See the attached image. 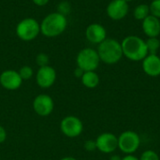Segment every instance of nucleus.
<instances>
[{
	"label": "nucleus",
	"instance_id": "obj_1",
	"mask_svg": "<svg viewBox=\"0 0 160 160\" xmlns=\"http://www.w3.org/2000/svg\"><path fill=\"white\" fill-rule=\"evenodd\" d=\"M121 45L124 56L131 61H142L148 55L145 41L137 36H128Z\"/></svg>",
	"mask_w": 160,
	"mask_h": 160
},
{
	"label": "nucleus",
	"instance_id": "obj_2",
	"mask_svg": "<svg viewBox=\"0 0 160 160\" xmlns=\"http://www.w3.org/2000/svg\"><path fill=\"white\" fill-rule=\"evenodd\" d=\"M68 26L67 17L59 12L47 15L40 23V32L47 38H54L61 35Z\"/></svg>",
	"mask_w": 160,
	"mask_h": 160
},
{
	"label": "nucleus",
	"instance_id": "obj_3",
	"mask_svg": "<svg viewBox=\"0 0 160 160\" xmlns=\"http://www.w3.org/2000/svg\"><path fill=\"white\" fill-rule=\"evenodd\" d=\"M97 52L100 61L107 65L116 64L124 56L121 43L113 38H106L98 44Z\"/></svg>",
	"mask_w": 160,
	"mask_h": 160
},
{
	"label": "nucleus",
	"instance_id": "obj_4",
	"mask_svg": "<svg viewBox=\"0 0 160 160\" xmlns=\"http://www.w3.org/2000/svg\"><path fill=\"white\" fill-rule=\"evenodd\" d=\"M77 66L85 71H95L100 63L98 53L92 48H84L77 55Z\"/></svg>",
	"mask_w": 160,
	"mask_h": 160
},
{
	"label": "nucleus",
	"instance_id": "obj_5",
	"mask_svg": "<svg viewBox=\"0 0 160 160\" xmlns=\"http://www.w3.org/2000/svg\"><path fill=\"white\" fill-rule=\"evenodd\" d=\"M40 32V24L33 18H26L22 20L17 27L16 34L22 40L30 41L35 39Z\"/></svg>",
	"mask_w": 160,
	"mask_h": 160
},
{
	"label": "nucleus",
	"instance_id": "obj_6",
	"mask_svg": "<svg viewBox=\"0 0 160 160\" xmlns=\"http://www.w3.org/2000/svg\"><path fill=\"white\" fill-rule=\"evenodd\" d=\"M141 145L139 134L133 130H126L118 137V148L126 155H133Z\"/></svg>",
	"mask_w": 160,
	"mask_h": 160
},
{
	"label": "nucleus",
	"instance_id": "obj_7",
	"mask_svg": "<svg viewBox=\"0 0 160 160\" xmlns=\"http://www.w3.org/2000/svg\"><path fill=\"white\" fill-rule=\"evenodd\" d=\"M60 129L65 136L68 138H76L82 134L83 124L80 118L74 115H68L61 121Z\"/></svg>",
	"mask_w": 160,
	"mask_h": 160
},
{
	"label": "nucleus",
	"instance_id": "obj_8",
	"mask_svg": "<svg viewBox=\"0 0 160 160\" xmlns=\"http://www.w3.org/2000/svg\"><path fill=\"white\" fill-rule=\"evenodd\" d=\"M97 149L103 154L113 153L118 148V137L110 132H105L96 139Z\"/></svg>",
	"mask_w": 160,
	"mask_h": 160
},
{
	"label": "nucleus",
	"instance_id": "obj_9",
	"mask_svg": "<svg viewBox=\"0 0 160 160\" xmlns=\"http://www.w3.org/2000/svg\"><path fill=\"white\" fill-rule=\"evenodd\" d=\"M54 108V103L52 98L45 94H40L37 96L33 101V109L35 112L42 117L49 116Z\"/></svg>",
	"mask_w": 160,
	"mask_h": 160
},
{
	"label": "nucleus",
	"instance_id": "obj_10",
	"mask_svg": "<svg viewBox=\"0 0 160 160\" xmlns=\"http://www.w3.org/2000/svg\"><path fill=\"white\" fill-rule=\"evenodd\" d=\"M56 80V72L53 68L45 66L39 68L36 75V81L39 87L47 89L53 85Z\"/></svg>",
	"mask_w": 160,
	"mask_h": 160
},
{
	"label": "nucleus",
	"instance_id": "obj_11",
	"mask_svg": "<svg viewBox=\"0 0 160 160\" xmlns=\"http://www.w3.org/2000/svg\"><path fill=\"white\" fill-rule=\"evenodd\" d=\"M22 83V80L19 72L15 70L8 69L0 74V84L7 90H17L21 87Z\"/></svg>",
	"mask_w": 160,
	"mask_h": 160
},
{
	"label": "nucleus",
	"instance_id": "obj_12",
	"mask_svg": "<svg viewBox=\"0 0 160 160\" xmlns=\"http://www.w3.org/2000/svg\"><path fill=\"white\" fill-rule=\"evenodd\" d=\"M129 10L128 3L124 0H112L109 3L107 7L108 16L114 21H119L124 19Z\"/></svg>",
	"mask_w": 160,
	"mask_h": 160
},
{
	"label": "nucleus",
	"instance_id": "obj_13",
	"mask_svg": "<svg viewBox=\"0 0 160 160\" xmlns=\"http://www.w3.org/2000/svg\"><path fill=\"white\" fill-rule=\"evenodd\" d=\"M85 36L91 43L100 44L107 38V31L105 27L99 23H91L86 28Z\"/></svg>",
	"mask_w": 160,
	"mask_h": 160
},
{
	"label": "nucleus",
	"instance_id": "obj_14",
	"mask_svg": "<svg viewBox=\"0 0 160 160\" xmlns=\"http://www.w3.org/2000/svg\"><path fill=\"white\" fill-rule=\"evenodd\" d=\"M142 70L150 77L160 75V57L158 54H148L142 60Z\"/></svg>",
	"mask_w": 160,
	"mask_h": 160
},
{
	"label": "nucleus",
	"instance_id": "obj_15",
	"mask_svg": "<svg viewBox=\"0 0 160 160\" xmlns=\"http://www.w3.org/2000/svg\"><path fill=\"white\" fill-rule=\"evenodd\" d=\"M142 26L148 38H158L160 35V20L151 14L142 21Z\"/></svg>",
	"mask_w": 160,
	"mask_h": 160
},
{
	"label": "nucleus",
	"instance_id": "obj_16",
	"mask_svg": "<svg viewBox=\"0 0 160 160\" xmlns=\"http://www.w3.org/2000/svg\"><path fill=\"white\" fill-rule=\"evenodd\" d=\"M81 79L82 84L89 89L96 88L99 84V76L96 71H85Z\"/></svg>",
	"mask_w": 160,
	"mask_h": 160
},
{
	"label": "nucleus",
	"instance_id": "obj_17",
	"mask_svg": "<svg viewBox=\"0 0 160 160\" xmlns=\"http://www.w3.org/2000/svg\"><path fill=\"white\" fill-rule=\"evenodd\" d=\"M133 15L136 20L143 21L148 15H150V8L149 6L146 4H140L138 5L133 12Z\"/></svg>",
	"mask_w": 160,
	"mask_h": 160
},
{
	"label": "nucleus",
	"instance_id": "obj_18",
	"mask_svg": "<svg viewBox=\"0 0 160 160\" xmlns=\"http://www.w3.org/2000/svg\"><path fill=\"white\" fill-rule=\"evenodd\" d=\"M148 54H157L160 48V40L158 38H148L145 41Z\"/></svg>",
	"mask_w": 160,
	"mask_h": 160
},
{
	"label": "nucleus",
	"instance_id": "obj_19",
	"mask_svg": "<svg viewBox=\"0 0 160 160\" xmlns=\"http://www.w3.org/2000/svg\"><path fill=\"white\" fill-rule=\"evenodd\" d=\"M140 160H160V158L158 153L154 150H146L141 155Z\"/></svg>",
	"mask_w": 160,
	"mask_h": 160
},
{
	"label": "nucleus",
	"instance_id": "obj_20",
	"mask_svg": "<svg viewBox=\"0 0 160 160\" xmlns=\"http://www.w3.org/2000/svg\"><path fill=\"white\" fill-rule=\"evenodd\" d=\"M19 74H20V76H21L22 81L29 80L33 76V69H32V68H30L28 66H23L22 68H20Z\"/></svg>",
	"mask_w": 160,
	"mask_h": 160
},
{
	"label": "nucleus",
	"instance_id": "obj_21",
	"mask_svg": "<svg viewBox=\"0 0 160 160\" xmlns=\"http://www.w3.org/2000/svg\"><path fill=\"white\" fill-rule=\"evenodd\" d=\"M149 8L151 15L160 19V0H154L150 4Z\"/></svg>",
	"mask_w": 160,
	"mask_h": 160
},
{
	"label": "nucleus",
	"instance_id": "obj_22",
	"mask_svg": "<svg viewBox=\"0 0 160 160\" xmlns=\"http://www.w3.org/2000/svg\"><path fill=\"white\" fill-rule=\"evenodd\" d=\"M36 63L38 66H39V68L41 67H45V66H49V56L46 53L40 52L37 55L36 57Z\"/></svg>",
	"mask_w": 160,
	"mask_h": 160
},
{
	"label": "nucleus",
	"instance_id": "obj_23",
	"mask_svg": "<svg viewBox=\"0 0 160 160\" xmlns=\"http://www.w3.org/2000/svg\"><path fill=\"white\" fill-rule=\"evenodd\" d=\"M70 8H71L70 4L67 1H63L58 5V11L57 12L66 16L67 14H68L70 12Z\"/></svg>",
	"mask_w": 160,
	"mask_h": 160
},
{
	"label": "nucleus",
	"instance_id": "obj_24",
	"mask_svg": "<svg viewBox=\"0 0 160 160\" xmlns=\"http://www.w3.org/2000/svg\"><path fill=\"white\" fill-rule=\"evenodd\" d=\"M83 147L84 149L87 151V152H93L95 150H97V144H96V141H93V140H88L84 142L83 144Z\"/></svg>",
	"mask_w": 160,
	"mask_h": 160
},
{
	"label": "nucleus",
	"instance_id": "obj_25",
	"mask_svg": "<svg viewBox=\"0 0 160 160\" xmlns=\"http://www.w3.org/2000/svg\"><path fill=\"white\" fill-rule=\"evenodd\" d=\"M6 139H7V131L2 126H0V143L4 142Z\"/></svg>",
	"mask_w": 160,
	"mask_h": 160
},
{
	"label": "nucleus",
	"instance_id": "obj_26",
	"mask_svg": "<svg viewBox=\"0 0 160 160\" xmlns=\"http://www.w3.org/2000/svg\"><path fill=\"white\" fill-rule=\"evenodd\" d=\"M83 73H84V71L82 68H80L79 67H77V68H75V70H74V75L77 78H82V75H83Z\"/></svg>",
	"mask_w": 160,
	"mask_h": 160
},
{
	"label": "nucleus",
	"instance_id": "obj_27",
	"mask_svg": "<svg viewBox=\"0 0 160 160\" xmlns=\"http://www.w3.org/2000/svg\"><path fill=\"white\" fill-rule=\"evenodd\" d=\"M33 2L37 5V6H39V7H42V6H45L49 0H33Z\"/></svg>",
	"mask_w": 160,
	"mask_h": 160
},
{
	"label": "nucleus",
	"instance_id": "obj_28",
	"mask_svg": "<svg viewBox=\"0 0 160 160\" xmlns=\"http://www.w3.org/2000/svg\"><path fill=\"white\" fill-rule=\"evenodd\" d=\"M122 160H140V158L134 155H126L124 158H122Z\"/></svg>",
	"mask_w": 160,
	"mask_h": 160
},
{
	"label": "nucleus",
	"instance_id": "obj_29",
	"mask_svg": "<svg viewBox=\"0 0 160 160\" xmlns=\"http://www.w3.org/2000/svg\"><path fill=\"white\" fill-rule=\"evenodd\" d=\"M110 160H122V158L118 155H112L111 158H110Z\"/></svg>",
	"mask_w": 160,
	"mask_h": 160
},
{
	"label": "nucleus",
	"instance_id": "obj_30",
	"mask_svg": "<svg viewBox=\"0 0 160 160\" xmlns=\"http://www.w3.org/2000/svg\"><path fill=\"white\" fill-rule=\"evenodd\" d=\"M60 160H77L75 158H72V157H66V158H63Z\"/></svg>",
	"mask_w": 160,
	"mask_h": 160
},
{
	"label": "nucleus",
	"instance_id": "obj_31",
	"mask_svg": "<svg viewBox=\"0 0 160 160\" xmlns=\"http://www.w3.org/2000/svg\"><path fill=\"white\" fill-rule=\"evenodd\" d=\"M124 1H126L127 3H128V2H131V1H133V0H124Z\"/></svg>",
	"mask_w": 160,
	"mask_h": 160
}]
</instances>
